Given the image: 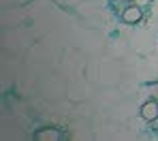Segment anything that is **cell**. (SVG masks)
Listing matches in <instances>:
<instances>
[{"label": "cell", "mask_w": 158, "mask_h": 141, "mask_svg": "<svg viewBox=\"0 0 158 141\" xmlns=\"http://www.w3.org/2000/svg\"><path fill=\"white\" fill-rule=\"evenodd\" d=\"M88 79L101 88H113L122 81V71L115 58H94L88 64Z\"/></svg>", "instance_id": "obj_1"}, {"label": "cell", "mask_w": 158, "mask_h": 141, "mask_svg": "<svg viewBox=\"0 0 158 141\" xmlns=\"http://www.w3.org/2000/svg\"><path fill=\"white\" fill-rule=\"evenodd\" d=\"M128 43H131L132 54H137V56H150V54L156 52L158 36L152 30V24L150 26H135V30L128 36Z\"/></svg>", "instance_id": "obj_2"}, {"label": "cell", "mask_w": 158, "mask_h": 141, "mask_svg": "<svg viewBox=\"0 0 158 141\" xmlns=\"http://www.w3.org/2000/svg\"><path fill=\"white\" fill-rule=\"evenodd\" d=\"M90 79H83V77H73L69 79L66 84V96L75 103H81V101H88L92 96V88H90Z\"/></svg>", "instance_id": "obj_3"}, {"label": "cell", "mask_w": 158, "mask_h": 141, "mask_svg": "<svg viewBox=\"0 0 158 141\" xmlns=\"http://www.w3.org/2000/svg\"><path fill=\"white\" fill-rule=\"evenodd\" d=\"M139 109H141V105H137V101H132V98H122V101H120L115 107H111L109 111H111V118H113L115 122H128L135 115H139Z\"/></svg>", "instance_id": "obj_4"}, {"label": "cell", "mask_w": 158, "mask_h": 141, "mask_svg": "<svg viewBox=\"0 0 158 141\" xmlns=\"http://www.w3.org/2000/svg\"><path fill=\"white\" fill-rule=\"evenodd\" d=\"M143 13H145V9H141L137 4H128V6H124L120 11V19L126 26H137V24L143 22Z\"/></svg>", "instance_id": "obj_5"}, {"label": "cell", "mask_w": 158, "mask_h": 141, "mask_svg": "<svg viewBox=\"0 0 158 141\" xmlns=\"http://www.w3.org/2000/svg\"><path fill=\"white\" fill-rule=\"evenodd\" d=\"M131 43L128 41H124V39H118V41H111V43H107V54L111 58H115V60H124V58L131 54Z\"/></svg>", "instance_id": "obj_6"}, {"label": "cell", "mask_w": 158, "mask_h": 141, "mask_svg": "<svg viewBox=\"0 0 158 141\" xmlns=\"http://www.w3.org/2000/svg\"><path fill=\"white\" fill-rule=\"evenodd\" d=\"M122 90H113V88H107L105 92H101L98 96H96V101H98V105L103 107V109H111V107H115L120 101H122Z\"/></svg>", "instance_id": "obj_7"}, {"label": "cell", "mask_w": 158, "mask_h": 141, "mask_svg": "<svg viewBox=\"0 0 158 141\" xmlns=\"http://www.w3.org/2000/svg\"><path fill=\"white\" fill-rule=\"evenodd\" d=\"M139 113L152 124L154 120L158 118V101L156 98H145L143 103H141V109H139Z\"/></svg>", "instance_id": "obj_8"}, {"label": "cell", "mask_w": 158, "mask_h": 141, "mask_svg": "<svg viewBox=\"0 0 158 141\" xmlns=\"http://www.w3.org/2000/svg\"><path fill=\"white\" fill-rule=\"evenodd\" d=\"M34 137L39 141H60L62 139V133L58 128H41V131H36Z\"/></svg>", "instance_id": "obj_9"}, {"label": "cell", "mask_w": 158, "mask_h": 141, "mask_svg": "<svg viewBox=\"0 0 158 141\" xmlns=\"http://www.w3.org/2000/svg\"><path fill=\"white\" fill-rule=\"evenodd\" d=\"M139 94L145 96V98H156V101H158V79L143 84V85H141V90H139Z\"/></svg>", "instance_id": "obj_10"}, {"label": "cell", "mask_w": 158, "mask_h": 141, "mask_svg": "<svg viewBox=\"0 0 158 141\" xmlns=\"http://www.w3.org/2000/svg\"><path fill=\"white\" fill-rule=\"evenodd\" d=\"M131 2H132V4H137V6H141V9H150L154 0H131Z\"/></svg>", "instance_id": "obj_11"}, {"label": "cell", "mask_w": 158, "mask_h": 141, "mask_svg": "<svg viewBox=\"0 0 158 141\" xmlns=\"http://www.w3.org/2000/svg\"><path fill=\"white\" fill-rule=\"evenodd\" d=\"M150 13H152L154 22H158V0H154V2H152V6H150Z\"/></svg>", "instance_id": "obj_12"}, {"label": "cell", "mask_w": 158, "mask_h": 141, "mask_svg": "<svg viewBox=\"0 0 158 141\" xmlns=\"http://www.w3.org/2000/svg\"><path fill=\"white\" fill-rule=\"evenodd\" d=\"M150 128H154V131H158V118L154 120V122H152V124H150Z\"/></svg>", "instance_id": "obj_13"}, {"label": "cell", "mask_w": 158, "mask_h": 141, "mask_svg": "<svg viewBox=\"0 0 158 141\" xmlns=\"http://www.w3.org/2000/svg\"><path fill=\"white\" fill-rule=\"evenodd\" d=\"M115 2H128V0H115Z\"/></svg>", "instance_id": "obj_14"}, {"label": "cell", "mask_w": 158, "mask_h": 141, "mask_svg": "<svg viewBox=\"0 0 158 141\" xmlns=\"http://www.w3.org/2000/svg\"><path fill=\"white\" fill-rule=\"evenodd\" d=\"M156 32H158V22H156Z\"/></svg>", "instance_id": "obj_15"}]
</instances>
